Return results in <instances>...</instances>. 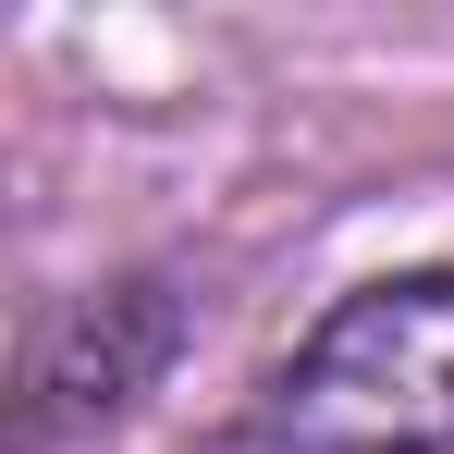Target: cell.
Listing matches in <instances>:
<instances>
[{
    "label": "cell",
    "instance_id": "obj_1",
    "mask_svg": "<svg viewBox=\"0 0 454 454\" xmlns=\"http://www.w3.org/2000/svg\"><path fill=\"white\" fill-rule=\"evenodd\" d=\"M283 454H454V270L344 295L270 380Z\"/></svg>",
    "mask_w": 454,
    "mask_h": 454
},
{
    "label": "cell",
    "instance_id": "obj_2",
    "mask_svg": "<svg viewBox=\"0 0 454 454\" xmlns=\"http://www.w3.org/2000/svg\"><path fill=\"white\" fill-rule=\"evenodd\" d=\"M172 295L160 283H111V295H86L50 344H37V369H25V442H62L74 418H111L123 393H148V369L172 356Z\"/></svg>",
    "mask_w": 454,
    "mask_h": 454
}]
</instances>
